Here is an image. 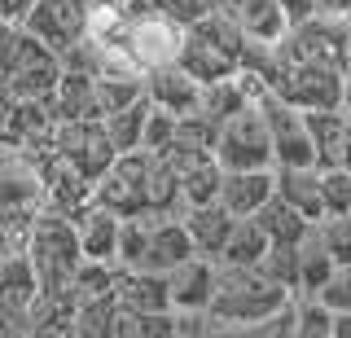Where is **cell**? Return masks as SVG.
I'll use <instances>...</instances> for the list:
<instances>
[{
  "mask_svg": "<svg viewBox=\"0 0 351 338\" xmlns=\"http://www.w3.org/2000/svg\"><path fill=\"white\" fill-rule=\"evenodd\" d=\"M206 338H294V303L281 308L277 316H263L250 325H211Z\"/></svg>",
  "mask_w": 351,
  "mask_h": 338,
  "instance_id": "obj_30",
  "label": "cell"
},
{
  "mask_svg": "<svg viewBox=\"0 0 351 338\" xmlns=\"http://www.w3.org/2000/svg\"><path fill=\"white\" fill-rule=\"evenodd\" d=\"M189 255H197L189 233H184L180 215H158V211H141L123 220L119 228V268H141V272H171L176 264H184Z\"/></svg>",
  "mask_w": 351,
  "mask_h": 338,
  "instance_id": "obj_1",
  "label": "cell"
},
{
  "mask_svg": "<svg viewBox=\"0 0 351 338\" xmlns=\"http://www.w3.org/2000/svg\"><path fill=\"white\" fill-rule=\"evenodd\" d=\"M343 114L351 119V67L343 71Z\"/></svg>",
  "mask_w": 351,
  "mask_h": 338,
  "instance_id": "obj_39",
  "label": "cell"
},
{
  "mask_svg": "<svg viewBox=\"0 0 351 338\" xmlns=\"http://www.w3.org/2000/svg\"><path fill=\"white\" fill-rule=\"evenodd\" d=\"M211 5H215V0H211Z\"/></svg>",
  "mask_w": 351,
  "mask_h": 338,
  "instance_id": "obj_43",
  "label": "cell"
},
{
  "mask_svg": "<svg viewBox=\"0 0 351 338\" xmlns=\"http://www.w3.org/2000/svg\"><path fill=\"white\" fill-rule=\"evenodd\" d=\"M141 97H145V75H123V71L97 75V110H101V119L128 110Z\"/></svg>",
  "mask_w": 351,
  "mask_h": 338,
  "instance_id": "obj_25",
  "label": "cell"
},
{
  "mask_svg": "<svg viewBox=\"0 0 351 338\" xmlns=\"http://www.w3.org/2000/svg\"><path fill=\"white\" fill-rule=\"evenodd\" d=\"M44 211V171L22 149H0V220L14 228H31Z\"/></svg>",
  "mask_w": 351,
  "mask_h": 338,
  "instance_id": "obj_5",
  "label": "cell"
},
{
  "mask_svg": "<svg viewBox=\"0 0 351 338\" xmlns=\"http://www.w3.org/2000/svg\"><path fill=\"white\" fill-rule=\"evenodd\" d=\"M171 162V158H167ZM176 180H180V202L184 206H202V202H219V180H224V167H219L215 154H193V158H176Z\"/></svg>",
  "mask_w": 351,
  "mask_h": 338,
  "instance_id": "obj_18",
  "label": "cell"
},
{
  "mask_svg": "<svg viewBox=\"0 0 351 338\" xmlns=\"http://www.w3.org/2000/svg\"><path fill=\"white\" fill-rule=\"evenodd\" d=\"M18 27H27L40 45H49L58 58H66L75 45L84 40L88 27V0H36L31 14Z\"/></svg>",
  "mask_w": 351,
  "mask_h": 338,
  "instance_id": "obj_9",
  "label": "cell"
},
{
  "mask_svg": "<svg viewBox=\"0 0 351 338\" xmlns=\"http://www.w3.org/2000/svg\"><path fill=\"white\" fill-rule=\"evenodd\" d=\"M334 338H351V312L347 316H334Z\"/></svg>",
  "mask_w": 351,
  "mask_h": 338,
  "instance_id": "obj_40",
  "label": "cell"
},
{
  "mask_svg": "<svg viewBox=\"0 0 351 338\" xmlns=\"http://www.w3.org/2000/svg\"><path fill=\"white\" fill-rule=\"evenodd\" d=\"M211 154L219 158L224 171H272L277 167V158H272V136H268V119H263L259 101L219 123Z\"/></svg>",
  "mask_w": 351,
  "mask_h": 338,
  "instance_id": "obj_4",
  "label": "cell"
},
{
  "mask_svg": "<svg viewBox=\"0 0 351 338\" xmlns=\"http://www.w3.org/2000/svg\"><path fill=\"white\" fill-rule=\"evenodd\" d=\"M180 224H184V233H189V242H193L197 255L219 259L237 220H233V215H228L219 202H202V206H184V211H180Z\"/></svg>",
  "mask_w": 351,
  "mask_h": 338,
  "instance_id": "obj_13",
  "label": "cell"
},
{
  "mask_svg": "<svg viewBox=\"0 0 351 338\" xmlns=\"http://www.w3.org/2000/svg\"><path fill=\"white\" fill-rule=\"evenodd\" d=\"M114 338H176V312H132V308H119Z\"/></svg>",
  "mask_w": 351,
  "mask_h": 338,
  "instance_id": "obj_29",
  "label": "cell"
},
{
  "mask_svg": "<svg viewBox=\"0 0 351 338\" xmlns=\"http://www.w3.org/2000/svg\"><path fill=\"white\" fill-rule=\"evenodd\" d=\"M277 198L290 202L307 220H325V202H321V167H277Z\"/></svg>",
  "mask_w": 351,
  "mask_h": 338,
  "instance_id": "obj_19",
  "label": "cell"
},
{
  "mask_svg": "<svg viewBox=\"0 0 351 338\" xmlns=\"http://www.w3.org/2000/svg\"><path fill=\"white\" fill-rule=\"evenodd\" d=\"M281 5V14H285V23H307V18H316V0H277Z\"/></svg>",
  "mask_w": 351,
  "mask_h": 338,
  "instance_id": "obj_37",
  "label": "cell"
},
{
  "mask_svg": "<svg viewBox=\"0 0 351 338\" xmlns=\"http://www.w3.org/2000/svg\"><path fill=\"white\" fill-rule=\"evenodd\" d=\"M272 193H277V167L272 171H224V180H219V206L233 220H250Z\"/></svg>",
  "mask_w": 351,
  "mask_h": 338,
  "instance_id": "obj_12",
  "label": "cell"
},
{
  "mask_svg": "<svg viewBox=\"0 0 351 338\" xmlns=\"http://www.w3.org/2000/svg\"><path fill=\"white\" fill-rule=\"evenodd\" d=\"M119 281V264H106V259H84L80 272L71 281V299L75 303H93V299H110Z\"/></svg>",
  "mask_w": 351,
  "mask_h": 338,
  "instance_id": "obj_28",
  "label": "cell"
},
{
  "mask_svg": "<svg viewBox=\"0 0 351 338\" xmlns=\"http://www.w3.org/2000/svg\"><path fill=\"white\" fill-rule=\"evenodd\" d=\"M294 338H334V312L316 299H294Z\"/></svg>",
  "mask_w": 351,
  "mask_h": 338,
  "instance_id": "obj_32",
  "label": "cell"
},
{
  "mask_svg": "<svg viewBox=\"0 0 351 338\" xmlns=\"http://www.w3.org/2000/svg\"><path fill=\"white\" fill-rule=\"evenodd\" d=\"M316 14H321V18H343V23H351V0H316Z\"/></svg>",
  "mask_w": 351,
  "mask_h": 338,
  "instance_id": "obj_38",
  "label": "cell"
},
{
  "mask_svg": "<svg viewBox=\"0 0 351 338\" xmlns=\"http://www.w3.org/2000/svg\"><path fill=\"white\" fill-rule=\"evenodd\" d=\"M290 303H294V294L281 290L277 281H268L263 268L219 264L215 299L206 308V316H211V325H250V321H263V316H277Z\"/></svg>",
  "mask_w": 351,
  "mask_h": 338,
  "instance_id": "obj_3",
  "label": "cell"
},
{
  "mask_svg": "<svg viewBox=\"0 0 351 338\" xmlns=\"http://www.w3.org/2000/svg\"><path fill=\"white\" fill-rule=\"evenodd\" d=\"M263 277L277 281L281 290H290L294 299H299V242L294 246H272L268 255H263Z\"/></svg>",
  "mask_w": 351,
  "mask_h": 338,
  "instance_id": "obj_31",
  "label": "cell"
},
{
  "mask_svg": "<svg viewBox=\"0 0 351 338\" xmlns=\"http://www.w3.org/2000/svg\"><path fill=\"white\" fill-rule=\"evenodd\" d=\"M215 5L224 9L250 40H259V45H277L285 31H290L277 0H215Z\"/></svg>",
  "mask_w": 351,
  "mask_h": 338,
  "instance_id": "obj_15",
  "label": "cell"
},
{
  "mask_svg": "<svg viewBox=\"0 0 351 338\" xmlns=\"http://www.w3.org/2000/svg\"><path fill=\"white\" fill-rule=\"evenodd\" d=\"M176 338H193V334H176Z\"/></svg>",
  "mask_w": 351,
  "mask_h": 338,
  "instance_id": "obj_42",
  "label": "cell"
},
{
  "mask_svg": "<svg viewBox=\"0 0 351 338\" xmlns=\"http://www.w3.org/2000/svg\"><path fill=\"white\" fill-rule=\"evenodd\" d=\"M338 167L351 171V128H347V141H343V154H338Z\"/></svg>",
  "mask_w": 351,
  "mask_h": 338,
  "instance_id": "obj_41",
  "label": "cell"
},
{
  "mask_svg": "<svg viewBox=\"0 0 351 338\" xmlns=\"http://www.w3.org/2000/svg\"><path fill=\"white\" fill-rule=\"evenodd\" d=\"M75 233H80V250L84 259H106V264H114L119 259V228H123V220H119L114 211H106V206H88V211L75 215Z\"/></svg>",
  "mask_w": 351,
  "mask_h": 338,
  "instance_id": "obj_17",
  "label": "cell"
},
{
  "mask_svg": "<svg viewBox=\"0 0 351 338\" xmlns=\"http://www.w3.org/2000/svg\"><path fill=\"white\" fill-rule=\"evenodd\" d=\"M53 154H62L71 162L75 171H80L84 180H101L110 171V162H114V141H110L106 123L101 119H75V123H58V132H53Z\"/></svg>",
  "mask_w": 351,
  "mask_h": 338,
  "instance_id": "obj_6",
  "label": "cell"
},
{
  "mask_svg": "<svg viewBox=\"0 0 351 338\" xmlns=\"http://www.w3.org/2000/svg\"><path fill=\"white\" fill-rule=\"evenodd\" d=\"M119 325V303L110 299H93V303H75L71 312V338H114Z\"/></svg>",
  "mask_w": 351,
  "mask_h": 338,
  "instance_id": "obj_26",
  "label": "cell"
},
{
  "mask_svg": "<svg viewBox=\"0 0 351 338\" xmlns=\"http://www.w3.org/2000/svg\"><path fill=\"white\" fill-rule=\"evenodd\" d=\"M303 299H316L321 308H329L334 316H347V312H351V264L334 268L325 286L316 290V294H303Z\"/></svg>",
  "mask_w": 351,
  "mask_h": 338,
  "instance_id": "obj_35",
  "label": "cell"
},
{
  "mask_svg": "<svg viewBox=\"0 0 351 338\" xmlns=\"http://www.w3.org/2000/svg\"><path fill=\"white\" fill-rule=\"evenodd\" d=\"M149 97H141V101H132L128 110L101 119L110 141H114V154H136V149H145V123H149Z\"/></svg>",
  "mask_w": 351,
  "mask_h": 338,
  "instance_id": "obj_24",
  "label": "cell"
},
{
  "mask_svg": "<svg viewBox=\"0 0 351 338\" xmlns=\"http://www.w3.org/2000/svg\"><path fill=\"white\" fill-rule=\"evenodd\" d=\"M27 259L36 268V281H40V294L44 299H71V281L84 264V250H80V233L66 215H53V211H40L36 224L27 233Z\"/></svg>",
  "mask_w": 351,
  "mask_h": 338,
  "instance_id": "obj_2",
  "label": "cell"
},
{
  "mask_svg": "<svg viewBox=\"0 0 351 338\" xmlns=\"http://www.w3.org/2000/svg\"><path fill=\"white\" fill-rule=\"evenodd\" d=\"M259 110H263V119H268V136H272V158H277V167H316V149H312V136H307L303 110H294V106L281 101L277 93H263Z\"/></svg>",
  "mask_w": 351,
  "mask_h": 338,
  "instance_id": "obj_8",
  "label": "cell"
},
{
  "mask_svg": "<svg viewBox=\"0 0 351 338\" xmlns=\"http://www.w3.org/2000/svg\"><path fill=\"white\" fill-rule=\"evenodd\" d=\"M255 220H259L263 233H268L272 246H294V242H303L307 228H312V220H307V215H299L290 202H281L277 193H272V198L255 211Z\"/></svg>",
  "mask_w": 351,
  "mask_h": 338,
  "instance_id": "obj_22",
  "label": "cell"
},
{
  "mask_svg": "<svg viewBox=\"0 0 351 338\" xmlns=\"http://www.w3.org/2000/svg\"><path fill=\"white\" fill-rule=\"evenodd\" d=\"M53 110H58V123H75V119H101V110H97V75L62 71L58 88H53Z\"/></svg>",
  "mask_w": 351,
  "mask_h": 338,
  "instance_id": "obj_20",
  "label": "cell"
},
{
  "mask_svg": "<svg viewBox=\"0 0 351 338\" xmlns=\"http://www.w3.org/2000/svg\"><path fill=\"white\" fill-rule=\"evenodd\" d=\"M215 272L219 264L206 255H189L184 264H176L167 272V294H171V312H206L215 299Z\"/></svg>",
  "mask_w": 351,
  "mask_h": 338,
  "instance_id": "obj_10",
  "label": "cell"
},
{
  "mask_svg": "<svg viewBox=\"0 0 351 338\" xmlns=\"http://www.w3.org/2000/svg\"><path fill=\"white\" fill-rule=\"evenodd\" d=\"M321 202L325 215H351V171L321 167Z\"/></svg>",
  "mask_w": 351,
  "mask_h": 338,
  "instance_id": "obj_34",
  "label": "cell"
},
{
  "mask_svg": "<svg viewBox=\"0 0 351 338\" xmlns=\"http://www.w3.org/2000/svg\"><path fill=\"white\" fill-rule=\"evenodd\" d=\"M272 250L268 242V233L259 228V220L250 215V220H237L233 224V233H228V246H224V255L215 259V264H237V268H259L263 264V255Z\"/></svg>",
  "mask_w": 351,
  "mask_h": 338,
  "instance_id": "obj_23",
  "label": "cell"
},
{
  "mask_svg": "<svg viewBox=\"0 0 351 338\" xmlns=\"http://www.w3.org/2000/svg\"><path fill=\"white\" fill-rule=\"evenodd\" d=\"M114 303H119V308H132V312H171L167 272L119 268V281H114Z\"/></svg>",
  "mask_w": 351,
  "mask_h": 338,
  "instance_id": "obj_14",
  "label": "cell"
},
{
  "mask_svg": "<svg viewBox=\"0 0 351 338\" xmlns=\"http://www.w3.org/2000/svg\"><path fill=\"white\" fill-rule=\"evenodd\" d=\"M338 264L329 259V250L321 246V237H316V228H307V237L299 242V294H316L329 281V272Z\"/></svg>",
  "mask_w": 351,
  "mask_h": 338,
  "instance_id": "obj_27",
  "label": "cell"
},
{
  "mask_svg": "<svg viewBox=\"0 0 351 338\" xmlns=\"http://www.w3.org/2000/svg\"><path fill=\"white\" fill-rule=\"evenodd\" d=\"M176 67L189 75V80H197L202 88H211V84L233 80V75L241 71V62L228 58L224 49H215V45H206V40H197V36L184 31V49H180V58H176Z\"/></svg>",
  "mask_w": 351,
  "mask_h": 338,
  "instance_id": "obj_16",
  "label": "cell"
},
{
  "mask_svg": "<svg viewBox=\"0 0 351 338\" xmlns=\"http://www.w3.org/2000/svg\"><path fill=\"white\" fill-rule=\"evenodd\" d=\"M303 119H307V136H312V149H316V167H338L351 119L343 110H303Z\"/></svg>",
  "mask_w": 351,
  "mask_h": 338,
  "instance_id": "obj_21",
  "label": "cell"
},
{
  "mask_svg": "<svg viewBox=\"0 0 351 338\" xmlns=\"http://www.w3.org/2000/svg\"><path fill=\"white\" fill-rule=\"evenodd\" d=\"M316 237H321V246L329 250V259H334L338 268L351 264V215H325V220H316Z\"/></svg>",
  "mask_w": 351,
  "mask_h": 338,
  "instance_id": "obj_33",
  "label": "cell"
},
{
  "mask_svg": "<svg viewBox=\"0 0 351 338\" xmlns=\"http://www.w3.org/2000/svg\"><path fill=\"white\" fill-rule=\"evenodd\" d=\"M145 97H149V106H158V110H167V114H176V119L202 110V84L189 80L180 67H158V71H149V75H145Z\"/></svg>",
  "mask_w": 351,
  "mask_h": 338,
  "instance_id": "obj_11",
  "label": "cell"
},
{
  "mask_svg": "<svg viewBox=\"0 0 351 338\" xmlns=\"http://www.w3.org/2000/svg\"><path fill=\"white\" fill-rule=\"evenodd\" d=\"M176 123H180V119L167 114V110H158V106L149 110V123H145V149H149V154H162V149L176 141Z\"/></svg>",
  "mask_w": 351,
  "mask_h": 338,
  "instance_id": "obj_36",
  "label": "cell"
},
{
  "mask_svg": "<svg viewBox=\"0 0 351 338\" xmlns=\"http://www.w3.org/2000/svg\"><path fill=\"white\" fill-rule=\"evenodd\" d=\"M149 149H136V154H119L110 162V171L93 184V202L114 211L119 220H132V215L145 211V180H149Z\"/></svg>",
  "mask_w": 351,
  "mask_h": 338,
  "instance_id": "obj_7",
  "label": "cell"
}]
</instances>
